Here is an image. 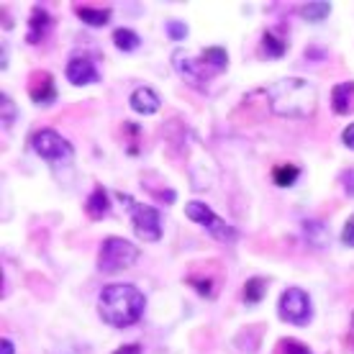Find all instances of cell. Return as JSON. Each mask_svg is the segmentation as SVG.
<instances>
[{
    "label": "cell",
    "instance_id": "obj_1",
    "mask_svg": "<svg viewBox=\"0 0 354 354\" xmlns=\"http://www.w3.org/2000/svg\"><path fill=\"white\" fill-rule=\"evenodd\" d=\"M267 103L274 115L283 118H310L319 106V93L308 80L285 77L265 88Z\"/></svg>",
    "mask_w": 354,
    "mask_h": 354
},
{
    "label": "cell",
    "instance_id": "obj_2",
    "mask_svg": "<svg viewBox=\"0 0 354 354\" xmlns=\"http://www.w3.org/2000/svg\"><path fill=\"white\" fill-rule=\"evenodd\" d=\"M144 308H147V295L129 283L106 285L100 290V298H97L100 319L113 328L133 326L136 321L142 319Z\"/></svg>",
    "mask_w": 354,
    "mask_h": 354
},
{
    "label": "cell",
    "instance_id": "obj_3",
    "mask_svg": "<svg viewBox=\"0 0 354 354\" xmlns=\"http://www.w3.org/2000/svg\"><path fill=\"white\" fill-rule=\"evenodd\" d=\"M136 259H139V249L133 247L131 241L121 239V236H108L97 254V270L106 274L124 272L136 265Z\"/></svg>",
    "mask_w": 354,
    "mask_h": 354
},
{
    "label": "cell",
    "instance_id": "obj_4",
    "mask_svg": "<svg viewBox=\"0 0 354 354\" xmlns=\"http://www.w3.org/2000/svg\"><path fill=\"white\" fill-rule=\"evenodd\" d=\"M118 201L131 211V223H133V234L144 241H160L162 239V216L154 205L147 203H136L131 201V195H118Z\"/></svg>",
    "mask_w": 354,
    "mask_h": 354
},
{
    "label": "cell",
    "instance_id": "obj_5",
    "mask_svg": "<svg viewBox=\"0 0 354 354\" xmlns=\"http://www.w3.org/2000/svg\"><path fill=\"white\" fill-rule=\"evenodd\" d=\"M277 313L285 324H292V326H306L313 319V303H310V295L301 288H288L283 290L280 301H277Z\"/></svg>",
    "mask_w": 354,
    "mask_h": 354
},
{
    "label": "cell",
    "instance_id": "obj_6",
    "mask_svg": "<svg viewBox=\"0 0 354 354\" xmlns=\"http://www.w3.org/2000/svg\"><path fill=\"white\" fill-rule=\"evenodd\" d=\"M34 149H36V154L44 162H49V165L67 162V160H72V154H75V147H72L64 136H59L54 129H39V131L34 133Z\"/></svg>",
    "mask_w": 354,
    "mask_h": 354
},
{
    "label": "cell",
    "instance_id": "obj_7",
    "mask_svg": "<svg viewBox=\"0 0 354 354\" xmlns=\"http://www.w3.org/2000/svg\"><path fill=\"white\" fill-rule=\"evenodd\" d=\"M185 216L193 223H198V226H203V229L211 231L218 241H234L236 239V231L231 229L223 218H218V216H216V213H213L205 203H201V201H190V203L185 205Z\"/></svg>",
    "mask_w": 354,
    "mask_h": 354
},
{
    "label": "cell",
    "instance_id": "obj_8",
    "mask_svg": "<svg viewBox=\"0 0 354 354\" xmlns=\"http://www.w3.org/2000/svg\"><path fill=\"white\" fill-rule=\"evenodd\" d=\"M64 77H67V82L75 85V88H85V85L100 82L97 67L88 57H75V59H70V62H67V70H64Z\"/></svg>",
    "mask_w": 354,
    "mask_h": 354
},
{
    "label": "cell",
    "instance_id": "obj_9",
    "mask_svg": "<svg viewBox=\"0 0 354 354\" xmlns=\"http://www.w3.org/2000/svg\"><path fill=\"white\" fill-rule=\"evenodd\" d=\"M172 67H175V70L180 72V75H183L193 88H203L205 80H208V75H203V72H211L203 62H201V59H190L185 52L172 54Z\"/></svg>",
    "mask_w": 354,
    "mask_h": 354
},
{
    "label": "cell",
    "instance_id": "obj_10",
    "mask_svg": "<svg viewBox=\"0 0 354 354\" xmlns=\"http://www.w3.org/2000/svg\"><path fill=\"white\" fill-rule=\"evenodd\" d=\"M54 100H57V88H54L52 75L39 72V75H36V82L31 85V103H34V106H52Z\"/></svg>",
    "mask_w": 354,
    "mask_h": 354
},
{
    "label": "cell",
    "instance_id": "obj_11",
    "mask_svg": "<svg viewBox=\"0 0 354 354\" xmlns=\"http://www.w3.org/2000/svg\"><path fill=\"white\" fill-rule=\"evenodd\" d=\"M129 103H131V108L136 111V113H142V115L157 113V111H160V106H162L160 95H157L151 88H147V85H142V88L133 90Z\"/></svg>",
    "mask_w": 354,
    "mask_h": 354
},
{
    "label": "cell",
    "instance_id": "obj_12",
    "mask_svg": "<svg viewBox=\"0 0 354 354\" xmlns=\"http://www.w3.org/2000/svg\"><path fill=\"white\" fill-rule=\"evenodd\" d=\"M49 28H52V16H49V10L34 8V13H31V18H28L26 41L28 44H39V41H44V36L49 34Z\"/></svg>",
    "mask_w": 354,
    "mask_h": 354
},
{
    "label": "cell",
    "instance_id": "obj_13",
    "mask_svg": "<svg viewBox=\"0 0 354 354\" xmlns=\"http://www.w3.org/2000/svg\"><path fill=\"white\" fill-rule=\"evenodd\" d=\"M352 100H354V82H339L331 88V108H334V113L344 115L349 108H352Z\"/></svg>",
    "mask_w": 354,
    "mask_h": 354
},
{
    "label": "cell",
    "instance_id": "obj_14",
    "mask_svg": "<svg viewBox=\"0 0 354 354\" xmlns=\"http://www.w3.org/2000/svg\"><path fill=\"white\" fill-rule=\"evenodd\" d=\"M111 211V198H108V190L103 185H97L93 193H90L88 203H85V213H88L90 218H103L106 213Z\"/></svg>",
    "mask_w": 354,
    "mask_h": 354
},
{
    "label": "cell",
    "instance_id": "obj_15",
    "mask_svg": "<svg viewBox=\"0 0 354 354\" xmlns=\"http://www.w3.org/2000/svg\"><path fill=\"white\" fill-rule=\"evenodd\" d=\"M303 234H306V241H308L310 247H324V244L328 241L326 223L319 221V218H308V221H303Z\"/></svg>",
    "mask_w": 354,
    "mask_h": 354
},
{
    "label": "cell",
    "instance_id": "obj_16",
    "mask_svg": "<svg viewBox=\"0 0 354 354\" xmlns=\"http://www.w3.org/2000/svg\"><path fill=\"white\" fill-rule=\"evenodd\" d=\"M201 62L211 72H223L229 67V54H226L223 46H208V49H203V54H201Z\"/></svg>",
    "mask_w": 354,
    "mask_h": 354
},
{
    "label": "cell",
    "instance_id": "obj_17",
    "mask_svg": "<svg viewBox=\"0 0 354 354\" xmlns=\"http://www.w3.org/2000/svg\"><path fill=\"white\" fill-rule=\"evenodd\" d=\"M259 49H262V57H267V59H280V57L288 52V41L280 39V36H274L272 31H265Z\"/></svg>",
    "mask_w": 354,
    "mask_h": 354
},
{
    "label": "cell",
    "instance_id": "obj_18",
    "mask_svg": "<svg viewBox=\"0 0 354 354\" xmlns=\"http://www.w3.org/2000/svg\"><path fill=\"white\" fill-rule=\"evenodd\" d=\"M77 18L85 21L88 26H106L108 21H111V10L108 8H90V6H77L75 8Z\"/></svg>",
    "mask_w": 354,
    "mask_h": 354
},
{
    "label": "cell",
    "instance_id": "obj_19",
    "mask_svg": "<svg viewBox=\"0 0 354 354\" xmlns=\"http://www.w3.org/2000/svg\"><path fill=\"white\" fill-rule=\"evenodd\" d=\"M113 44L118 46L121 52H133V49H139V46H142V39H139V34L131 31V28H115Z\"/></svg>",
    "mask_w": 354,
    "mask_h": 354
},
{
    "label": "cell",
    "instance_id": "obj_20",
    "mask_svg": "<svg viewBox=\"0 0 354 354\" xmlns=\"http://www.w3.org/2000/svg\"><path fill=\"white\" fill-rule=\"evenodd\" d=\"M328 13H331V6L324 3V0H316V3H306L301 8V16L308 21V24H321V21H326Z\"/></svg>",
    "mask_w": 354,
    "mask_h": 354
},
{
    "label": "cell",
    "instance_id": "obj_21",
    "mask_svg": "<svg viewBox=\"0 0 354 354\" xmlns=\"http://www.w3.org/2000/svg\"><path fill=\"white\" fill-rule=\"evenodd\" d=\"M298 177H301V169L295 167V165H280V167H274V172H272V180L277 187H292Z\"/></svg>",
    "mask_w": 354,
    "mask_h": 354
},
{
    "label": "cell",
    "instance_id": "obj_22",
    "mask_svg": "<svg viewBox=\"0 0 354 354\" xmlns=\"http://www.w3.org/2000/svg\"><path fill=\"white\" fill-rule=\"evenodd\" d=\"M265 292H267V280L252 277V280H247V285H244V301H247L249 306H257V303L265 298Z\"/></svg>",
    "mask_w": 354,
    "mask_h": 354
},
{
    "label": "cell",
    "instance_id": "obj_23",
    "mask_svg": "<svg viewBox=\"0 0 354 354\" xmlns=\"http://www.w3.org/2000/svg\"><path fill=\"white\" fill-rule=\"evenodd\" d=\"M0 115H3V126H10L13 121H16L18 115V108L13 106V100H10V95H0Z\"/></svg>",
    "mask_w": 354,
    "mask_h": 354
},
{
    "label": "cell",
    "instance_id": "obj_24",
    "mask_svg": "<svg viewBox=\"0 0 354 354\" xmlns=\"http://www.w3.org/2000/svg\"><path fill=\"white\" fill-rule=\"evenodd\" d=\"M187 285L195 288L198 295H203V298H213V280L211 277H195V274H190V277H187Z\"/></svg>",
    "mask_w": 354,
    "mask_h": 354
},
{
    "label": "cell",
    "instance_id": "obj_25",
    "mask_svg": "<svg viewBox=\"0 0 354 354\" xmlns=\"http://www.w3.org/2000/svg\"><path fill=\"white\" fill-rule=\"evenodd\" d=\"M165 31H167V36L172 41L187 39V24H183V21H167V24H165Z\"/></svg>",
    "mask_w": 354,
    "mask_h": 354
},
{
    "label": "cell",
    "instance_id": "obj_26",
    "mask_svg": "<svg viewBox=\"0 0 354 354\" xmlns=\"http://www.w3.org/2000/svg\"><path fill=\"white\" fill-rule=\"evenodd\" d=\"M280 352L283 354H313L306 344H301L298 339H283L280 344Z\"/></svg>",
    "mask_w": 354,
    "mask_h": 354
},
{
    "label": "cell",
    "instance_id": "obj_27",
    "mask_svg": "<svg viewBox=\"0 0 354 354\" xmlns=\"http://www.w3.org/2000/svg\"><path fill=\"white\" fill-rule=\"evenodd\" d=\"M342 241H344V247L354 249V216L346 218L344 229H342Z\"/></svg>",
    "mask_w": 354,
    "mask_h": 354
},
{
    "label": "cell",
    "instance_id": "obj_28",
    "mask_svg": "<svg viewBox=\"0 0 354 354\" xmlns=\"http://www.w3.org/2000/svg\"><path fill=\"white\" fill-rule=\"evenodd\" d=\"M342 142H344L346 149H354V124H349L342 133Z\"/></svg>",
    "mask_w": 354,
    "mask_h": 354
},
{
    "label": "cell",
    "instance_id": "obj_29",
    "mask_svg": "<svg viewBox=\"0 0 354 354\" xmlns=\"http://www.w3.org/2000/svg\"><path fill=\"white\" fill-rule=\"evenodd\" d=\"M344 190H346V195L354 198V169H346L344 172Z\"/></svg>",
    "mask_w": 354,
    "mask_h": 354
},
{
    "label": "cell",
    "instance_id": "obj_30",
    "mask_svg": "<svg viewBox=\"0 0 354 354\" xmlns=\"http://www.w3.org/2000/svg\"><path fill=\"white\" fill-rule=\"evenodd\" d=\"M113 354H142V346L139 344H124V346H118Z\"/></svg>",
    "mask_w": 354,
    "mask_h": 354
},
{
    "label": "cell",
    "instance_id": "obj_31",
    "mask_svg": "<svg viewBox=\"0 0 354 354\" xmlns=\"http://www.w3.org/2000/svg\"><path fill=\"white\" fill-rule=\"evenodd\" d=\"M0 354H16V349H13V342H10V339H3V342H0Z\"/></svg>",
    "mask_w": 354,
    "mask_h": 354
}]
</instances>
